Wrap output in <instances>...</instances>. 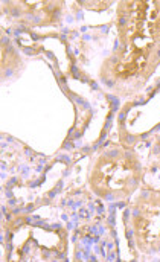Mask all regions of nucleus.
<instances>
[{
    "label": "nucleus",
    "instance_id": "1",
    "mask_svg": "<svg viewBox=\"0 0 160 262\" xmlns=\"http://www.w3.org/2000/svg\"><path fill=\"white\" fill-rule=\"evenodd\" d=\"M133 176V166L128 160L102 159L93 174V185L101 191H121Z\"/></svg>",
    "mask_w": 160,
    "mask_h": 262
}]
</instances>
